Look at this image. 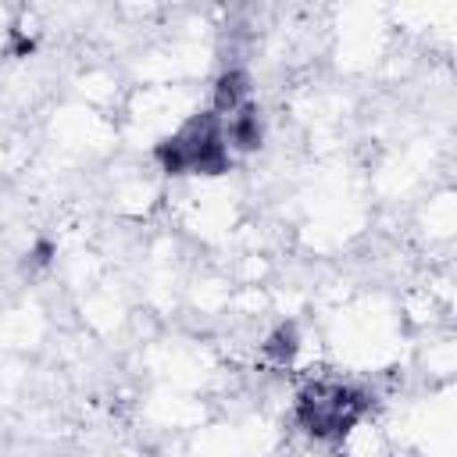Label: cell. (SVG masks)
Instances as JSON below:
<instances>
[{"instance_id": "7a4b0ae2", "label": "cell", "mask_w": 457, "mask_h": 457, "mask_svg": "<svg viewBox=\"0 0 457 457\" xmlns=\"http://www.w3.org/2000/svg\"><path fill=\"white\" fill-rule=\"evenodd\" d=\"M368 393H361L357 386H343V382H311L300 396H296V421L307 436L314 439H343L350 436L364 414H368Z\"/></svg>"}, {"instance_id": "6da1fadb", "label": "cell", "mask_w": 457, "mask_h": 457, "mask_svg": "<svg viewBox=\"0 0 457 457\" xmlns=\"http://www.w3.org/2000/svg\"><path fill=\"white\" fill-rule=\"evenodd\" d=\"M154 161L164 175H225L232 171V150L225 143V118L211 107L182 121L179 132L154 143Z\"/></svg>"}, {"instance_id": "3957f363", "label": "cell", "mask_w": 457, "mask_h": 457, "mask_svg": "<svg viewBox=\"0 0 457 457\" xmlns=\"http://www.w3.org/2000/svg\"><path fill=\"white\" fill-rule=\"evenodd\" d=\"M225 143L232 154H253L264 146V118L253 100L225 118Z\"/></svg>"}, {"instance_id": "8992f818", "label": "cell", "mask_w": 457, "mask_h": 457, "mask_svg": "<svg viewBox=\"0 0 457 457\" xmlns=\"http://www.w3.org/2000/svg\"><path fill=\"white\" fill-rule=\"evenodd\" d=\"M54 257H57V243L54 239H36L32 250H29V264H36V268H46Z\"/></svg>"}, {"instance_id": "277c9868", "label": "cell", "mask_w": 457, "mask_h": 457, "mask_svg": "<svg viewBox=\"0 0 457 457\" xmlns=\"http://www.w3.org/2000/svg\"><path fill=\"white\" fill-rule=\"evenodd\" d=\"M243 104H250V71L246 68H225L218 79H214V89H211V111L228 118L232 111H239Z\"/></svg>"}, {"instance_id": "5b68a950", "label": "cell", "mask_w": 457, "mask_h": 457, "mask_svg": "<svg viewBox=\"0 0 457 457\" xmlns=\"http://www.w3.org/2000/svg\"><path fill=\"white\" fill-rule=\"evenodd\" d=\"M300 346H303V336H300V325H296L293 318L278 321V325L264 336V343H261L264 357H268L271 364H278V368L293 364V361H296V353H300Z\"/></svg>"}, {"instance_id": "52a82bcc", "label": "cell", "mask_w": 457, "mask_h": 457, "mask_svg": "<svg viewBox=\"0 0 457 457\" xmlns=\"http://www.w3.org/2000/svg\"><path fill=\"white\" fill-rule=\"evenodd\" d=\"M36 54V39L21 29H11V57H32Z\"/></svg>"}]
</instances>
